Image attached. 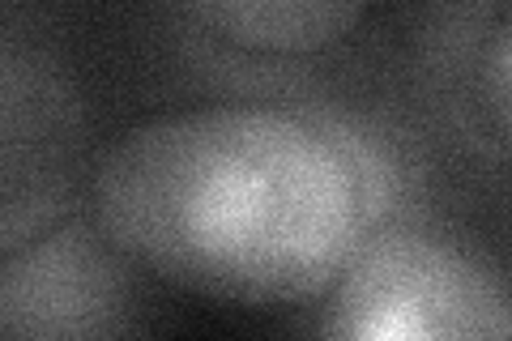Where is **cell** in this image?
<instances>
[{
	"mask_svg": "<svg viewBox=\"0 0 512 341\" xmlns=\"http://www.w3.org/2000/svg\"><path fill=\"white\" fill-rule=\"evenodd\" d=\"M384 197L355 137L261 103L146 120L94 167V209L128 261L261 307L329 295L376 235Z\"/></svg>",
	"mask_w": 512,
	"mask_h": 341,
	"instance_id": "6da1fadb",
	"label": "cell"
},
{
	"mask_svg": "<svg viewBox=\"0 0 512 341\" xmlns=\"http://www.w3.org/2000/svg\"><path fill=\"white\" fill-rule=\"evenodd\" d=\"M329 337H512V290L483 256L423 231H376L329 290Z\"/></svg>",
	"mask_w": 512,
	"mask_h": 341,
	"instance_id": "7a4b0ae2",
	"label": "cell"
},
{
	"mask_svg": "<svg viewBox=\"0 0 512 341\" xmlns=\"http://www.w3.org/2000/svg\"><path fill=\"white\" fill-rule=\"evenodd\" d=\"M86 171V103L43 47L0 56V256L64 222Z\"/></svg>",
	"mask_w": 512,
	"mask_h": 341,
	"instance_id": "3957f363",
	"label": "cell"
},
{
	"mask_svg": "<svg viewBox=\"0 0 512 341\" xmlns=\"http://www.w3.org/2000/svg\"><path fill=\"white\" fill-rule=\"evenodd\" d=\"M133 261L107 231L60 222L0 261V333L86 341L133 333Z\"/></svg>",
	"mask_w": 512,
	"mask_h": 341,
	"instance_id": "277c9868",
	"label": "cell"
},
{
	"mask_svg": "<svg viewBox=\"0 0 512 341\" xmlns=\"http://www.w3.org/2000/svg\"><path fill=\"white\" fill-rule=\"evenodd\" d=\"M214 39L252 56H316L338 47L367 13V0H184Z\"/></svg>",
	"mask_w": 512,
	"mask_h": 341,
	"instance_id": "5b68a950",
	"label": "cell"
},
{
	"mask_svg": "<svg viewBox=\"0 0 512 341\" xmlns=\"http://www.w3.org/2000/svg\"><path fill=\"white\" fill-rule=\"evenodd\" d=\"M478 103L491 133L512 150V9L487 30L478 52Z\"/></svg>",
	"mask_w": 512,
	"mask_h": 341,
	"instance_id": "8992f818",
	"label": "cell"
}]
</instances>
